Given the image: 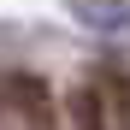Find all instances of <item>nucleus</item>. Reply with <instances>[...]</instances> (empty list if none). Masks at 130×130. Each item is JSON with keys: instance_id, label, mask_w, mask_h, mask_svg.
Wrapping results in <instances>:
<instances>
[{"instance_id": "f03ea898", "label": "nucleus", "mask_w": 130, "mask_h": 130, "mask_svg": "<svg viewBox=\"0 0 130 130\" xmlns=\"http://www.w3.org/2000/svg\"><path fill=\"white\" fill-rule=\"evenodd\" d=\"M89 30H130V0H71Z\"/></svg>"}, {"instance_id": "f257e3e1", "label": "nucleus", "mask_w": 130, "mask_h": 130, "mask_svg": "<svg viewBox=\"0 0 130 130\" xmlns=\"http://www.w3.org/2000/svg\"><path fill=\"white\" fill-rule=\"evenodd\" d=\"M95 95H101L106 130H130V71H101L95 77Z\"/></svg>"}]
</instances>
